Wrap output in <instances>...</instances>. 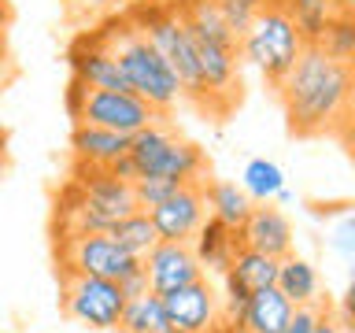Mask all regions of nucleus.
I'll list each match as a JSON object with an SVG mask.
<instances>
[{"label":"nucleus","mask_w":355,"mask_h":333,"mask_svg":"<svg viewBox=\"0 0 355 333\" xmlns=\"http://www.w3.org/2000/svg\"><path fill=\"white\" fill-rule=\"evenodd\" d=\"M274 93L285 108V126L293 137H337L355 100V67L333 60L322 44H304Z\"/></svg>","instance_id":"f257e3e1"},{"label":"nucleus","mask_w":355,"mask_h":333,"mask_svg":"<svg viewBox=\"0 0 355 333\" xmlns=\"http://www.w3.org/2000/svg\"><path fill=\"white\" fill-rule=\"evenodd\" d=\"M130 211H137V200H133V185L126 178L71 163V178L55 193L52 237L71 241L82 233H107Z\"/></svg>","instance_id":"f03ea898"},{"label":"nucleus","mask_w":355,"mask_h":333,"mask_svg":"<svg viewBox=\"0 0 355 333\" xmlns=\"http://www.w3.org/2000/svg\"><path fill=\"white\" fill-rule=\"evenodd\" d=\"M104 33L111 41V49L119 56L122 78H126L130 93H137L148 108H155L159 115H171L182 100V85L171 71V63L155 52V44L126 19V11L104 22Z\"/></svg>","instance_id":"7ed1b4c3"},{"label":"nucleus","mask_w":355,"mask_h":333,"mask_svg":"<svg viewBox=\"0 0 355 333\" xmlns=\"http://www.w3.org/2000/svg\"><path fill=\"white\" fill-rule=\"evenodd\" d=\"M111 174L126 178V182L148 178V174L178 178V182H204L207 178V155L196 141L182 137L171 122L159 119V122H152V126L133 133L126 155L111 166Z\"/></svg>","instance_id":"20e7f679"},{"label":"nucleus","mask_w":355,"mask_h":333,"mask_svg":"<svg viewBox=\"0 0 355 333\" xmlns=\"http://www.w3.org/2000/svg\"><path fill=\"white\" fill-rule=\"evenodd\" d=\"M126 19L155 44V52L171 63L178 85H182V96L193 100V104L204 111L207 108L204 74H200L193 37H189V30H185L182 15H178V8L171 4V0H137V4L126 8Z\"/></svg>","instance_id":"39448f33"},{"label":"nucleus","mask_w":355,"mask_h":333,"mask_svg":"<svg viewBox=\"0 0 355 333\" xmlns=\"http://www.w3.org/2000/svg\"><path fill=\"white\" fill-rule=\"evenodd\" d=\"M300 52H304V37L282 0H266L252 26L241 33V60H248L270 89L282 85Z\"/></svg>","instance_id":"423d86ee"},{"label":"nucleus","mask_w":355,"mask_h":333,"mask_svg":"<svg viewBox=\"0 0 355 333\" xmlns=\"http://www.w3.org/2000/svg\"><path fill=\"white\" fill-rule=\"evenodd\" d=\"M60 278V311L85 330H119L126 293L119 282L93 274H55Z\"/></svg>","instance_id":"0eeeda50"},{"label":"nucleus","mask_w":355,"mask_h":333,"mask_svg":"<svg viewBox=\"0 0 355 333\" xmlns=\"http://www.w3.org/2000/svg\"><path fill=\"white\" fill-rule=\"evenodd\" d=\"M141 266L111 233H82L71 241H55V274H93L107 282H122Z\"/></svg>","instance_id":"6e6552de"},{"label":"nucleus","mask_w":355,"mask_h":333,"mask_svg":"<svg viewBox=\"0 0 355 333\" xmlns=\"http://www.w3.org/2000/svg\"><path fill=\"white\" fill-rule=\"evenodd\" d=\"M159 119H171V115H159L137 93H126V89H89L74 122H89V126H104V130L133 137L137 130L152 126Z\"/></svg>","instance_id":"1a4fd4ad"},{"label":"nucleus","mask_w":355,"mask_h":333,"mask_svg":"<svg viewBox=\"0 0 355 333\" xmlns=\"http://www.w3.org/2000/svg\"><path fill=\"white\" fill-rule=\"evenodd\" d=\"M163 307L171 326H178L182 333H207L218 322H230L226 311H222V293L211 285L207 274L174 289V293H163Z\"/></svg>","instance_id":"9d476101"},{"label":"nucleus","mask_w":355,"mask_h":333,"mask_svg":"<svg viewBox=\"0 0 355 333\" xmlns=\"http://www.w3.org/2000/svg\"><path fill=\"white\" fill-rule=\"evenodd\" d=\"M67 63H71V74L82 78L89 89H126V78H122V67H119V56L111 49L104 26L89 30V33H78L67 49Z\"/></svg>","instance_id":"9b49d317"},{"label":"nucleus","mask_w":355,"mask_h":333,"mask_svg":"<svg viewBox=\"0 0 355 333\" xmlns=\"http://www.w3.org/2000/svg\"><path fill=\"white\" fill-rule=\"evenodd\" d=\"M207 182V178H204ZM204 182H185L174 196H166L159 207H152L148 215L155 222V233L159 241H182L189 244L196 237V230L204 226L207 211V196H204Z\"/></svg>","instance_id":"f8f14e48"},{"label":"nucleus","mask_w":355,"mask_h":333,"mask_svg":"<svg viewBox=\"0 0 355 333\" xmlns=\"http://www.w3.org/2000/svg\"><path fill=\"white\" fill-rule=\"evenodd\" d=\"M141 266H144V278H148V289L159 296L204 278V266H200L193 244H182V241H159L141 259Z\"/></svg>","instance_id":"ddd939ff"},{"label":"nucleus","mask_w":355,"mask_h":333,"mask_svg":"<svg viewBox=\"0 0 355 333\" xmlns=\"http://www.w3.org/2000/svg\"><path fill=\"white\" fill-rule=\"evenodd\" d=\"M237 237L244 248H255V252H266L274 259H285L293 252V222L285 219L282 207H270V204H255L244 219V226L237 230Z\"/></svg>","instance_id":"4468645a"},{"label":"nucleus","mask_w":355,"mask_h":333,"mask_svg":"<svg viewBox=\"0 0 355 333\" xmlns=\"http://www.w3.org/2000/svg\"><path fill=\"white\" fill-rule=\"evenodd\" d=\"M130 148L126 133L89 126V122H74L71 130V160L74 166H89V171H111Z\"/></svg>","instance_id":"2eb2a0df"},{"label":"nucleus","mask_w":355,"mask_h":333,"mask_svg":"<svg viewBox=\"0 0 355 333\" xmlns=\"http://www.w3.org/2000/svg\"><path fill=\"white\" fill-rule=\"evenodd\" d=\"M293 311H296V304L277 285L259 289L244 304L241 318H237V333H282L288 326V318H293Z\"/></svg>","instance_id":"dca6fc26"},{"label":"nucleus","mask_w":355,"mask_h":333,"mask_svg":"<svg viewBox=\"0 0 355 333\" xmlns=\"http://www.w3.org/2000/svg\"><path fill=\"white\" fill-rule=\"evenodd\" d=\"M189 244H193V252H196L200 266H204V274H207V271L226 274V266H230V259H233V252L241 248V237H237V230L226 226L222 219L207 215V219H204V226L196 230V237L189 241Z\"/></svg>","instance_id":"f3484780"},{"label":"nucleus","mask_w":355,"mask_h":333,"mask_svg":"<svg viewBox=\"0 0 355 333\" xmlns=\"http://www.w3.org/2000/svg\"><path fill=\"white\" fill-rule=\"evenodd\" d=\"M204 196H207V211H211V215L222 219L233 230H241L244 219H248V211L255 207V200L244 193V185L218 182V178H207V182H204Z\"/></svg>","instance_id":"a211bd4d"},{"label":"nucleus","mask_w":355,"mask_h":333,"mask_svg":"<svg viewBox=\"0 0 355 333\" xmlns=\"http://www.w3.org/2000/svg\"><path fill=\"white\" fill-rule=\"evenodd\" d=\"M282 293L293 300L296 307L304 304H318V271L311 266L307 259H300V255L288 252L282 263H277V282H274Z\"/></svg>","instance_id":"6ab92c4d"},{"label":"nucleus","mask_w":355,"mask_h":333,"mask_svg":"<svg viewBox=\"0 0 355 333\" xmlns=\"http://www.w3.org/2000/svg\"><path fill=\"white\" fill-rule=\"evenodd\" d=\"M166 326H171V318H166L159 293H141L126 300V311H122L119 322L122 333H163Z\"/></svg>","instance_id":"aec40b11"},{"label":"nucleus","mask_w":355,"mask_h":333,"mask_svg":"<svg viewBox=\"0 0 355 333\" xmlns=\"http://www.w3.org/2000/svg\"><path fill=\"white\" fill-rule=\"evenodd\" d=\"M107 233H111V237H115L130 255H137V259H144V255H148L155 244H159V233H155L152 215H148V211H141V207L130 211L126 219H119Z\"/></svg>","instance_id":"412c9836"},{"label":"nucleus","mask_w":355,"mask_h":333,"mask_svg":"<svg viewBox=\"0 0 355 333\" xmlns=\"http://www.w3.org/2000/svg\"><path fill=\"white\" fill-rule=\"evenodd\" d=\"M285 11L293 15L304 44H318L322 30L329 26V19L337 15V0H282Z\"/></svg>","instance_id":"4be33fe9"},{"label":"nucleus","mask_w":355,"mask_h":333,"mask_svg":"<svg viewBox=\"0 0 355 333\" xmlns=\"http://www.w3.org/2000/svg\"><path fill=\"white\" fill-rule=\"evenodd\" d=\"M241 182H244V193H248L255 204H270V200L285 189V174H282V166L270 163V160H248Z\"/></svg>","instance_id":"5701e85b"},{"label":"nucleus","mask_w":355,"mask_h":333,"mask_svg":"<svg viewBox=\"0 0 355 333\" xmlns=\"http://www.w3.org/2000/svg\"><path fill=\"white\" fill-rule=\"evenodd\" d=\"M318 44L333 56V60L355 67V11H340L337 8V15L329 19L326 30H322Z\"/></svg>","instance_id":"b1692460"},{"label":"nucleus","mask_w":355,"mask_h":333,"mask_svg":"<svg viewBox=\"0 0 355 333\" xmlns=\"http://www.w3.org/2000/svg\"><path fill=\"white\" fill-rule=\"evenodd\" d=\"M130 185H133V200H137V207L152 211V207H159L166 196H174L185 182H178V178H163V174H148V178H133Z\"/></svg>","instance_id":"393cba45"},{"label":"nucleus","mask_w":355,"mask_h":333,"mask_svg":"<svg viewBox=\"0 0 355 333\" xmlns=\"http://www.w3.org/2000/svg\"><path fill=\"white\" fill-rule=\"evenodd\" d=\"M215 4H218V11H222V15H226V22L233 26V33L241 37V33L252 26V19L263 11V4H266V0H215Z\"/></svg>","instance_id":"a878e982"},{"label":"nucleus","mask_w":355,"mask_h":333,"mask_svg":"<svg viewBox=\"0 0 355 333\" xmlns=\"http://www.w3.org/2000/svg\"><path fill=\"white\" fill-rule=\"evenodd\" d=\"M322 311H326V304H304V307H296L293 311V318H288V326L282 330V333H311L315 330V322L322 318Z\"/></svg>","instance_id":"bb28decb"},{"label":"nucleus","mask_w":355,"mask_h":333,"mask_svg":"<svg viewBox=\"0 0 355 333\" xmlns=\"http://www.w3.org/2000/svg\"><path fill=\"white\" fill-rule=\"evenodd\" d=\"M85 93H89V85L82 82V78H74V74H71V82H67V89H63V108H67V115H71V119H78Z\"/></svg>","instance_id":"cd10ccee"},{"label":"nucleus","mask_w":355,"mask_h":333,"mask_svg":"<svg viewBox=\"0 0 355 333\" xmlns=\"http://www.w3.org/2000/svg\"><path fill=\"white\" fill-rule=\"evenodd\" d=\"M337 318H340V326L344 333H355V278H352V285H348V293L340 296V307H337Z\"/></svg>","instance_id":"c85d7f7f"},{"label":"nucleus","mask_w":355,"mask_h":333,"mask_svg":"<svg viewBox=\"0 0 355 333\" xmlns=\"http://www.w3.org/2000/svg\"><path fill=\"white\" fill-rule=\"evenodd\" d=\"M122 293H126V296H141V293H152V289H148V278H144V266H137V271H133V274H126V278H122Z\"/></svg>","instance_id":"c756f323"},{"label":"nucleus","mask_w":355,"mask_h":333,"mask_svg":"<svg viewBox=\"0 0 355 333\" xmlns=\"http://www.w3.org/2000/svg\"><path fill=\"white\" fill-rule=\"evenodd\" d=\"M15 60H11V49H8V37H0V93H4V85L15 78Z\"/></svg>","instance_id":"7c9ffc66"},{"label":"nucleus","mask_w":355,"mask_h":333,"mask_svg":"<svg viewBox=\"0 0 355 333\" xmlns=\"http://www.w3.org/2000/svg\"><path fill=\"white\" fill-rule=\"evenodd\" d=\"M337 141H340V144H352V141H355V100H352L348 115H344L340 130H337Z\"/></svg>","instance_id":"2f4dec72"},{"label":"nucleus","mask_w":355,"mask_h":333,"mask_svg":"<svg viewBox=\"0 0 355 333\" xmlns=\"http://www.w3.org/2000/svg\"><path fill=\"white\" fill-rule=\"evenodd\" d=\"M311 333H344V326H340V318L337 315H329V307L322 311V318L315 322V330Z\"/></svg>","instance_id":"473e14b6"},{"label":"nucleus","mask_w":355,"mask_h":333,"mask_svg":"<svg viewBox=\"0 0 355 333\" xmlns=\"http://www.w3.org/2000/svg\"><path fill=\"white\" fill-rule=\"evenodd\" d=\"M11 166V133H8V126L0 122V174H4Z\"/></svg>","instance_id":"72a5a7b5"},{"label":"nucleus","mask_w":355,"mask_h":333,"mask_svg":"<svg viewBox=\"0 0 355 333\" xmlns=\"http://www.w3.org/2000/svg\"><path fill=\"white\" fill-rule=\"evenodd\" d=\"M11 22H15V4H11V0H0V37H8Z\"/></svg>","instance_id":"f704fd0d"},{"label":"nucleus","mask_w":355,"mask_h":333,"mask_svg":"<svg viewBox=\"0 0 355 333\" xmlns=\"http://www.w3.org/2000/svg\"><path fill=\"white\" fill-rule=\"evenodd\" d=\"M337 8L340 11H355V0H337Z\"/></svg>","instance_id":"c9c22d12"},{"label":"nucleus","mask_w":355,"mask_h":333,"mask_svg":"<svg viewBox=\"0 0 355 333\" xmlns=\"http://www.w3.org/2000/svg\"><path fill=\"white\" fill-rule=\"evenodd\" d=\"M344 148H348V163H352V171H355V141H352V144H344Z\"/></svg>","instance_id":"e433bc0d"},{"label":"nucleus","mask_w":355,"mask_h":333,"mask_svg":"<svg viewBox=\"0 0 355 333\" xmlns=\"http://www.w3.org/2000/svg\"><path fill=\"white\" fill-rule=\"evenodd\" d=\"M163 333H182V330H178V326H166V330H163Z\"/></svg>","instance_id":"4c0bfd02"}]
</instances>
